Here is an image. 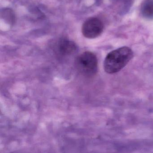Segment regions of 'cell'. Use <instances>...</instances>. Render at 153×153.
Wrapping results in <instances>:
<instances>
[{
	"label": "cell",
	"mask_w": 153,
	"mask_h": 153,
	"mask_svg": "<svg viewBox=\"0 0 153 153\" xmlns=\"http://www.w3.org/2000/svg\"><path fill=\"white\" fill-rule=\"evenodd\" d=\"M134 56V53L131 48L123 47L111 51L106 56L104 62L105 72L113 74L120 71Z\"/></svg>",
	"instance_id": "obj_1"
},
{
	"label": "cell",
	"mask_w": 153,
	"mask_h": 153,
	"mask_svg": "<svg viewBox=\"0 0 153 153\" xmlns=\"http://www.w3.org/2000/svg\"><path fill=\"white\" fill-rule=\"evenodd\" d=\"M75 66L78 71L82 75L86 76H93L98 71L97 56L92 52H84L76 58Z\"/></svg>",
	"instance_id": "obj_2"
},
{
	"label": "cell",
	"mask_w": 153,
	"mask_h": 153,
	"mask_svg": "<svg viewBox=\"0 0 153 153\" xmlns=\"http://www.w3.org/2000/svg\"><path fill=\"white\" fill-rule=\"evenodd\" d=\"M104 29L102 22L96 18L88 19L84 23L82 32L85 37L94 39L100 36Z\"/></svg>",
	"instance_id": "obj_3"
},
{
	"label": "cell",
	"mask_w": 153,
	"mask_h": 153,
	"mask_svg": "<svg viewBox=\"0 0 153 153\" xmlns=\"http://www.w3.org/2000/svg\"><path fill=\"white\" fill-rule=\"evenodd\" d=\"M76 45L72 41L67 39H62L57 43V50L59 54L68 56L72 54L76 51Z\"/></svg>",
	"instance_id": "obj_4"
},
{
	"label": "cell",
	"mask_w": 153,
	"mask_h": 153,
	"mask_svg": "<svg viewBox=\"0 0 153 153\" xmlns=\"http://www.w3.org/2000/svg\"><path fill=\"white\" fill-rule=\"evenodd\" d=\"M141 13L144 18L153 19V0H146L142 4Z\"/></svg>",
	"instance_id": "obj_5"
}]
</instances>
